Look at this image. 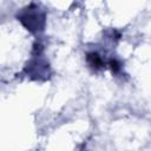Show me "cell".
<instances>
[{
    "instance_id": "obj_1",
    "label": "cell",
    "mask_w": 151,
    "mask_h": 151,
    "mask_svg": "<svg viewBox=\"0 0 151 151\" xmlns=\"http://www.w3.org/2000/svg\"><path fill=\"white\" fill-rule=\"evenodd\" d=\"M19 20L22 22V25L29 29L31 32L35 33L39 31L44 29V24H45V14L39 11V7L35 5H31L29 7H26L20 17Z\"/></svg>"
},
{
    "instance_id": "obj_2",
    "label": "cell",
    "mask_w": 151,
    "mask_h": 151,
    "mask_svg": "<svg viewBox=\"0 0 151 151\" xmlns=\"http://www.w3.org/2000/svg\"><path fill=\"white\" fill-rule=\"evenodd\" d=\"M86 60H87L88 65H90L92 68H94V70H98V68H101L103 66H105V64H104L101 57H100L98 53H96V52L88 53L87 57H86Z\"/></svg>"
}]
</instances>
